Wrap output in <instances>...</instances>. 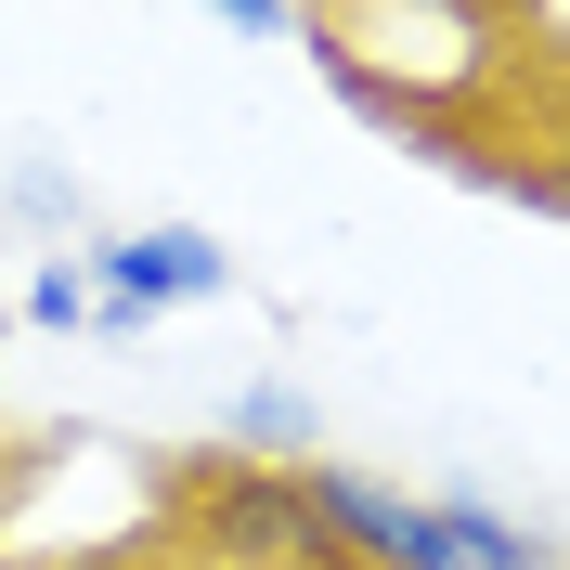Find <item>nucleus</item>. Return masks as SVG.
<instances>
[{
  "mask_svg": "<svg viewBox=\"0 0 570 570\" xmlns=\"http://www.w3.org/2000/svg\"><path fill=\"white\" fill-rule=\"evenodd\" d=\"M27 324H91V259H39L27 273Z\"/></svg>",
  "mask_w": 570,
  "mask_h": 570,
  "instance_id": "423d86ee",
  "label": "nucleus"
},
{
  "mask_svg": "<svg viewBox=\"0 0 570 570\" xmlns=\"http://www.w3.org/2000/svg\"><path fill=\"white\" fill-rule=\"evenodd\" d=\"M0 493H13V454H0Z\"/></svg>",
  "mask_w": 570,
  "mask_h": 570,
  "instance_id": "6e6552de",
  "label": "nucleus"
},
{
  "mask_svg": "<svg viewBox=\"0 0 570 570\" xmlns=\"http://www.w3.org/2000/svg\"><path fill=\"white\" fill-rule=\"evenodd\" d=\"M298 493H312V519L337 532V558L351 570H454V532H441V505L390 493V480H363V466H298Z\"/></svg>",
  "mask_w": 570,
  "mask_h": 570,
  "instance_id": "7ed1b4c3",
  "label": "nucleus"
},
{
  "mask_svg": "<svg viewBox=\"0 0 570 570\" xmlns=\"http://www.w3.org/2000/svg\"><path fill=\"white\" fill-rule=\"evenodd\" d=\"M91 259V324L105 337H142L156 312H195V298H220L234 285V247L220 234H195V220H142V234H105Z\"/></svg>",
  "mask_w": 570,
  "mask_h": 570,
  "instance_id": "f03ea898",
  "label": "nucleus"
},
{
  "mask_svg": "<svg viewBox=\"0 0 570 570\" xmlns=\"http://www.w3.org/2000/svg\"><path fill=\"white\" fill-rule=\"evenodd\" d=\"M234 454H259V466H312V454H324V428H312V390H285V376L234 390Z\"/></svg>",
  "mask_w": 570,
  "mask_h": 570,
  "instance_id": "20e7f679",
  "label": "nucleus"
},
{
  "mask_svg": "<svg viewBox=\"0 0 570 570\" xmlns=\"http://www.w3.org/2000/svg\"><path fill=\"white\" fill-rule=\"evenodd\" d=\"M441 532H454V570H558V544H544V532H519V519H493L480 493H454V505H441Z\"/></svg>",
  "mask_w": 570,
  "mask_h": 570,
  "instance_id": "39448f33",
  "label": "nucleus"
},
{
  "mask_svg": "<svg viewBox=\"0 0 570 570\" xmlns=\"http://www.w3.org/2000/svg\"><path fill=\"white\" fill-rule=\"evenodd\" d=\"M208 13H220V27H247V39H285V27H298V0H208Z\"/></svg>",
  "mask_w": 570,
  "mask_h": 570,
  "instance_id": "0eeeda50",
  "label": "nucleus"
},
{
  "mask_svg": "<svg viewBox=\"0 0 570 570\" xmlns=\"http://www.w3.org/2000/svg\"><path fill=\"white\" fill-rule=\"evenodd\" d=\"M169 532L208 570H351L337 532L312 519V493H298V466H259V454H181L169 466Z\"/></svg>",
  "mask_w": 570,
  "mask_h": 570,
  "instance_id": "f257e3e1",
  "label": "nucleus"
}]
</instances>
